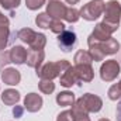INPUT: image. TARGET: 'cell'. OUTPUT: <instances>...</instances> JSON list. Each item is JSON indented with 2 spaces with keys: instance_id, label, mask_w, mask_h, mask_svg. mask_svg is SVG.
<instances>
[{
  "instance_id": "1",
  "label": "cell",
  "mask_w": 121,
  "mask_h": 121,
  "mask_svg": "<svg viewBox=\"0 0 121 121\" xmlns=\"http://www.w3.org/2000/svg\"><path fill=\"white\" fill-rule=\"evenodd\" d=\"M103 10H104L103 0H91L90 3H87V4L82 9L80 14H82L83 18L91 21V20H96V18L101 14Z\"/></svg>"
},
{
  "instance_id": "2",
  "label": "cell",
  "mask_w": 121,
  "mask_h": 121,
  "mask_svg": "<svg viewBox=\"0 0 121 121\" xmlns=\"http://www.w3.org/2000/svg\"><path fill=\"white\" fill-rule=\"evenodd\" d=\"M120 13L121 7L118 1L113 0L110 3H107V6H104V23L107 24H113V26H118L120 21Z\"/></svg>"
},
{
  "instance_id": "3",
  "label": "cell",
  "mask_w": 121,
  "mask_h": 121,
  "mask_svg": "<svg viewBox=\"0 0 121 121\" xmlns=\"http://www.w3.org/2000/svg\"><path fill=\"white\" fill-rule=\"evenodd\" d=\"M120 73V65L117 63V60H107L103 66H101V79L106 82H111L117 78V75Z\"/></svg>"
},
{
  "instance_id": "4",
  "label": "cell",
  "mask_w": 121,
  "mask_h": 121,
  "mask_svg": "<svg viewBox=\"0 0 121 121\" xmlns=\"http://www.w3.org/2000/svg\"><path fill=\"white\" fill-rule=\"evenodd\" d=\"M58 44L63 52H69L76 44V34L73 31H62L58 37Z\"/></svg>"
},
{
  "instance_id": "5",
  "label": "cell",
  "mask_w": 121,
  "mask_h": 121,
  "mask_svg": "<svg viewBox=\"0 0 121 121\" xmlns=\"http://www.w3.org/2000/svg\"><path fill=\"white\" fill-rule=\"evenodd\" d=\"M80 100V103H82V106L86 108V111H99L100 108H101V100H100V97H97V96H93L90 93H87V94H85L82 99H79Z\"/></svg>"
},
{
  "instance_id": "6",
  "label": "cell",
  "mask_w": 121,
  "mask_h": 121,
  "mask_svg": "<svg viewBox=\"0 0 121 121\" xmlns=\"http://www.w3.org/2000/svg\"><path fill=\"white\" fill-rule=\"evenodd\" d=\"M24 106H26V108L31 111V113H35V111H38L39 108H41V106H42V99L38 96V94H35V93H30L27 97H26V100H24Z\"/></svg>"
},
{
  "instance_id": "7",
  "label": "cell",
  "mask_w": 121,
  "mask_h": 121,
  "mask_svg": "<svg viewBox=\"0 0 121 121\" xmlns=\"http://www.w3.org/2000/svg\"><path fill=\"white\" fill-rule=\"evenodd\" d=\"M65 13H66V7L59 3V1H49L48 4V14L51 17H65Z\"/></svg>"
},
{
  "instance_id": "8",
  "label": "cell",
  "mask_w": 121,
  "mask_h": 121,
  "mask_svg": "<svg viewBox=\"0 0 121 121\" xmlns=\"http://www.w3.org/2000/svg\"><path fill=\"white\" fill-rule=\"evenodd\" d=\"M27 55L28 54L23 47H14L10 51V58H11V62L14 63H24L27 60Z\"/></svg>"
},
{
  "instance_id": "9",
  "label": "cell",
  "mask_w": 121,
  "mask_h": 121,
  "mask_svg": "<svg viewBox=\"0 0 121 121\" xmlns=\"http://www.w3.org/2000/svg\"><path fill=\"white\" fill-rule=\"evenodd\" d=\"M76 80H78L76 72H75V69H72L70 66L66 69V72H63V73L60 75V85H62V86H65V87L72 86Z\"/></svg>"
},
{
  "instance_id": "10",
  "label": "cell",
  "mask_w": 121,
  "mask_h": 121,
  "mask_svg": "<svg viewBox=\"0 0 121 121\" xmlns=\"http://www.w3.org/2000/svg\"><path fill=\"white\" fill-rule=\"evenodd\" d=\"M20 73L16 69H6L1 73V79L7 83V85H17L20 82Z\"/></svg>"
},
{
  "instance_id": "11",
  "label": "cell",
  "mask_w": 121,
  "mask_h": 121,
  "mask_svg": "<svg viewBox=\"0 0 121 121\" xmlns=\"http://www.w3.org/2000/svg\"><path fill=\"white\" fill-rule=\"evenodd\" d=\"M1 100H3L4 104L13 106V104H16L20 100V93L17 90H6L1 94Z\"/></svg>"
},
{
  "instance_id": "12",
  "label": "cell",
  "mask_w": 121,
  "mask_h": 121,
  "mask_svg": "<svg viewBox=\"0 0 121 121\" xmlns=\"http://www.w3.org/2000/svg\"><path fill=\"white\" fill-rule=\"evenodd\" d=\"M76 75L80 78V79H83V80H86V82H89L91 80V78H93V70H91V68L89 65H78L76 66Z\"/></svg>"
},
{
  "instance_id": "13",
  "label": "cell",
  "mask_w": 121,
  "mask_h": 121,
  "mask_svg": "<svg viewBox=\"0 0 121 121\" xmlns=\"http://www.w3.org/2000/svg\"><path fill=\"white\" fill-rule=\"evenodd\" d=\"M42 58H44V52H42V51H35V49H32V51L30 52V55H27L28 65L37 68V69H38V65L41 63Z\"/></svg>"
},
{
  "instance_id": "14",
  "label": "cell",
  "mask_w": 121,
  "mask_h": 121,
  "mask_svg": "<svg viewBox=\"0 0 121 121\" xmlns=\"http://www.w3.org/2000/svg\"><path fill=\"white\" fill-rule=\"evenodd\" d=\"M56 101L59 103L60 106H70V104L73 103V94L69 93V91L59 93L58 97H56Z\"/></svg>"
},
{
  "instance_id": "15",
  "label": "cell",
  "mask_w": 121,
  "mask_h": 121,
  "mask_svg": "<svg viewBox=\"0 0 121 121\" xmlns=\"http://www.w3.org/2000/svg\"><path fill=\"white\" fill-rule=\"evenodd\" d=\"M75 60H76V63L78 65H90V62L93 60L91 58V55L89 52H83V51H79L78 54H76V56H75Z\"/></svg>"
},
{
  "instance_id": "16",
  "label": "cell",
  "mask_w": 121,
  "mask_h": 121,
  "mask_svg": "<svg viewBox=\"0 0 121 121\" xmlns=\"http://www.w3.org/2000/svg\"><path fill=\"white\" fill-rule=\"evenodd\" d=\"M30 45L32 47V49H35V51H41V48L45 45V35H42V34H37L35 38H34V41L31 42Z\"/></svg>"
},
{
  "instance_id": "17",
  "label": "cell",
  "mask_w": 121,
  "mask_h": 121,
  "mask_svg": "<svg viewBox=\"0 0 121 121\" xmlns=\"http://www.w3.org/2000/svg\"><path fill=\"white\" fill-rule=\"evenodd\" d=\"M35 32L31 30H27V28H24V30H21L20 32H18V37L24 41V42H28V44H31L32 41H34V38H35Z\"/></svg>"
},
{
  "instance_id": "18",
  "label": "cell",
  "mask_w": 121,
  "mask_h": 121,
  "mask_svg": "<svg viewBox=\"0 0 121 121\" xmlns=\"http://www.w3.org/2000/svg\"><path fill=\"white\" fill-rule=\"evenodd\" d=\"M51 23H52V20L49 18L48 14H39L37 17V24L39 27H42V28H49L51 27Z\"/></svg>"
},
{
  "instance_id": "19",
  "label": "cell",
  "mask_w": 121,
  "mask_h": 121,
  "mask_svg": "<svg viewBox=\"0 0 121 121\" xmlns=\"http://www.w3.org/2000/svg\"><path fill=\"white\" fill-rule=\"evenodd\" d=\"M39 89L44 91V93L49 94V93H52V91H54L55 85H54L49 79H44V80H41V83H39Z\"/></svg>"
},
{
  "instance_id": "20",
  "label": "cell",
  "mask_w": 121,
  "mask_h": 121,
  "mask_svg": "<svg viewBox=\"0 0 121 121\" xmlns=\"http://www.w3.org/2000/svg\"><path fill=\"white\" fill-rule=\"evenodd\" d=\"M65 18H66L68 21H72V23L78 21V18H79L78 10H76V9H68L66 13H65Z\"/></svg>"
},
{
  "instance_id": "21",
  "label": "cell",
  "mask_w": 121,
  "mask_h": 121,
  "mask_svg": "<svg viewBox=\"0 0 121 121\" xmlns=\"http://www.w3.org/2000/svg\"><path fill=\"white\" fill-rule=\"evenodd\" d=\"M120 96H121V87L118 86V83H117V85H114V86L108 90V97H110L111 100H117Z\"/></svg>"
},
{
  "instance_id": "22",
  "label": "cell",
  "mask_w": 121,
  "mask_h": 121,
  "mask_svg": "<svg viewBox=\"0 0 121 121\" xmlns=\"http://www.w3.org/2000/svg\"><path fill=\"white\" fill-rule=\"evenodd\" d=\"M0 4L4 7V9H14L20 4V0H0Z\"/></svg>"
},
{
  "instance_id": "23",
  "label": "cell",
  "mask_w": 121,
  "mask_h": 121,
  "mask_svg": "<svg viewBox=\"0 0 121 121\" xmlns=\"http://www.w3.org/2000/svg\"><path fill=\"white\" fill-rule=\"evenodd\" d=\"M49 28L54 31V32H62V31H65V26H63L60 21H58V20H52Z\"/></svg>"
},
{
  "instance_id": "24",
  "label": "cell",
  "mask_w": 121,
  "mask_h": 121,
  "mask_svg": "<svg viewBox=\"0 0 121 121\" xmlns=\"http://www.w3.org/2000/svg\"><path fill=\"white\" fill-rule=\"evenodd\" d=\"M26 1H27V7H28V9L35 10V9L41 7V6L44 4V1H45V0H26Z\"/></svg>"
},
{
  "instance_id": "25",
  "label": "cell",
  "mask_w": 121,
  "mask_h": 121,
  "mask_svg": "<svg viewBox=\"0 0 121 121\" xmlns=\"http://www.w3.org/2000/svg\"><path fill=\"white\" fill-rule=\"evenodd\" d=\"M58 121H73V114H72V111H65V113L59 114Z\"/></svg>"
},
{
  "instance_id": "26",
  "label": "cell",
  "mask_w": 121,
  "mask_h": 121,
  "mask_svg": "<svg viewBox=\"0 0 121 121\" xmlns=\"http://www.w3.org/2000/svg\"><path fill=\"white\" fill-rule=\"evenodd\" d=\"M13 113H14L16 117H21V116H23V108H20V107H14Z\"/></svg>"
},
{
  "instance_id": "27",
  "label": "cell",
  "mask_w": 121,
  "mask_h": 121,
  "mask_svg": "<svg viewBox=\"0 0 121 121\" xmlns=\"http://www.w3.org/2000/svg\"><path fill=\"white\" fill-rule=\"evenodd\" d=\"M117 121H121V100L117 106Z\"/></svg>"
},
{
  "instance_id": "28",
  "label": "cell",
  "mask_w": 121,
  "mask_h": 121,
  "mask_svg": "<svg viewBox=\"0 0 121 121\" xmlns=\"http://www.w3.org/2000/svg\"><path fill=\"white\" fill-rule=\"evenodd\" d=\"M66 1H68V3H72V4H73V3H76L78 0H66Z\"/></svg>"
},
{
  "instance_id": "29",
  "label": "cell",
  "mask_w": 121,
  "mask_h": 121,
  "mask_svg": "<svg viewBox=\"0 0 121 121\" xmlns=\"http://www.w3.org/2000/svg\"><path fill=\"white\" fill-rule=\"evenodd\" d=\"M100 121H110V120H106V118H103V120H100Z\"/></svg>"
},
{
  "instance_id": "30",
  "label": "cell",
  "mask_w": 121,
  "mask_h": 121,
  "mask_svg": "<svg viewBox=\"0 0 121 121\" xmlns=\"http://www.w3.org/2000/svg\"><path fill=\"white\" fill-rule=\"evenodd\" d=\"M118 86H120V87H121V82H120V83H118Z\"/></svg>"
}]
</instances>
